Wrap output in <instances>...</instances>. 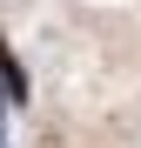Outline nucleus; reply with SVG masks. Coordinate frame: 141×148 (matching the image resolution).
I'll return each instance as SVG.
<instances>
[{"label":"nucleus","instance_id":"nucleus-1","mask_svg":"<svg viewBox=\"0 0 141 148\" xmlns=\"http://www.w3.org/2000/svg\"><path fill=\"white\" fill-rule=\"evenodd\" d=\"M0 81H7V94H14V101H27V74H20V61L7 54V40H0Z\"/></svg>","mask_w":141,"mask_h":148}]
</instances>
